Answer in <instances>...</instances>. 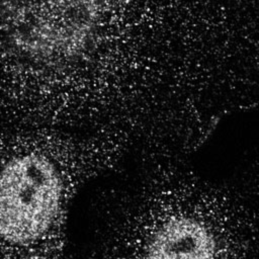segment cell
<instances>
[{
    "label": "cell",
    "instance_id": "7a4b0ae2",
    "mask_svg": "<svg viewBox=\"0 0 259 259\" xmlns=\"http://www.w3.org/2000/svg\"><path fill=\"white\" fill-rule=\"evenodd\" d=\"M217 243L201 223L179 217L163 223L147 245V256L159 259H201L212 257Z\"/></svg>",
    "mask_w": 259,
    "mask_h": 259
},
{
    "label": "cell",
    "instance_id": "6da1fadb",
    "mask_svg": "<svg viewBox=\"0 0 259 259\" xmlns=\"http://www.w3.org/2000/svg\"><path fill=\"white\" fill-rule=\"evenodd\" d=\"M71 154L0 122V258L37 256L59 237L75 182Z\"/></svg>",
    "mask_w": 259,
    "mask_h": 259
}]
</instances>
